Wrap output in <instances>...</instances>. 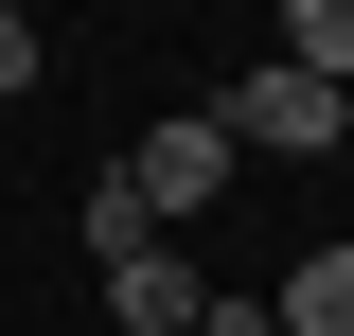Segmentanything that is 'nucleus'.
Returning a JSON list of instances; mask_svg holds the SVG:
<instances>
[{
  "mask_svg": "<svg viewBox=\"0 0 354 336\" xmlns=\"http://www.w3.org/2000/svg\"><path fill=\"white\" fill-rule=\"evenodd\" d=\"M213 124H230V160H337V124H354V88L283 71V53H248V71L213 88Z\"/></svg>",
  "mask_w": 354,
  "mask_h": 336,
  "instance_id": "nucleus-1",
  "label": "nucleus"
},
{
  "mask_svg": "<svg viewBox=\"0 0 354 336\" xmlns=\"http://www.w3.org/2000/svg\"><path fill=\"white\" fill-rule=\"evenodd\" d=\"M230 177H248V160H230V124H213V106H177V124H142V142H124V195L160 212V230H195Z\"/></svg>",
  "mask_w": 354,
  "mask_h": 336,
  "instance_id": "nucleus-2",
  "label": "nucleus"
},
{
  "mask_svg": "<svg viewBox=\"0 0 354 336\" xmlns=\"http://www.w3.org/2000/svg\"><path fill=\"white\" fill-rule=\"evenodd\" d=\"M195 301H213V283H195L177 248H142V265H106V319H124V336H195Z\"/></svg>",
  "mask_w": 354,
  "mask_h": 336,
  "instance_id": "nucleus-3",
  "label": "nucleus"
},
{
  "mask_svg": "<svg viewBox=\"0 0 354 336\" xmlns=\"http://www.w3.org/2000/svg\"><path fill=\"white\" fill-rule=\"evenodd\" d=\"M283 336H354V230L283 265Z\"/></svg>",
  "mask_w": 354,
  "mask_h": 336,
  "instance_id": "nucleus-4",
  "label": "nucleus"
},
{
  "mask_svg": "<svg viewBox=\"0 0 354 336\" xmlns=\"http://www.w3.org/2000/svg\"><path fill=\"white\" fill-rule=\"evenodd\" d=\"M283 71H319V88H354V0H283Z\"/></svg>",
  "mask_w": 354,
  "mask_h": 336,
  "instance_id": "nucleus-5",
  "label": "nucleus"
},
{
  "mask_svg": "<svg viewBox=\"0 0 354 336\" xmlns=\"http://www.w3.org/2000/svg\"><path fill=\"white\" fill-rule=\"evenodd\" d=\"M142 248H177V230L124 195V177H88V265H142Z\"/></svg>",
  "mask_w": 354,
  "mask_h": 336,
  "instance_id": "nucleus-6",
  "label": "nucleus"
},
{
  "mask_svg": "<svg viewBox=\"0 0 354 336\" xmlns=\"http://www.w3.org/2000/svg\"><path fill=\"white\" fill-rule=\"evenodd\" d=\"M36 71H53V36L18 18V0H0V88H36Z\"/></svg>",
  "mask_w": 354,
  "mask_h": 336,
  "instance_id": "nucleus-7",
  "label": "nucleus"
},
{
  "mask_svg": "<svg viewBox=\"0 0 354 336\" xmlns=\"http://www.w3.org/2000/svg\"><path fill=\"white\" fill-rule=\"evenodd\" d=\"M195 336H283V301H248V283H230V301H195Z\"/></svg>",
  "mask_w": 354,
  "mask_h": 336,
  "instance_id": "nucleus-8",
  "label": "nucleus"
}]
</instances>
